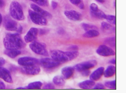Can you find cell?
Masks as SVG:
<instances>
[{
  "label": "cell",
  "mask_w": 126,
  "mask_h": 93,
  "mask_svg": "<svg viewBox=\"0 0 126 93\" xmlns=\"http://www.w3.org/2000/svg\"><path fill=\"white\" fill-rule=\"evenodd\" d=\"M3 44L6 49L19 50L25 46L19 33L7 34L3 39Z\"/></svg>",
  "instance_id": "6da1fadb"
},
{
  "label": "cell",
  "mask_w": 126,
  "mask_h": 93,
  "mask_svg": "<svg viewBox=\"0 0 126 93\" xmlns=\"http://www.w3.org/2000/svg\"><path fill=\"white\" fill-rule=\"evenodd\" d=\"M51 58L60 62H67L76 58L79 55L77 51H63L58 50H53L50 51Z\"/></svg>",
  "instance_id": "7a4b0ae2"
},
{
  "label": "cell",
  "mask_w": 126,
  "mask_h": 93,
  "mask_svg": "<svg viewBox=\"0 0 126 93\" xmlns=\"http://www.w3.org/2000/svg\"><path fill=\"white\" fill-rule=\"evenodd\" d=\"M10 14L13 19L17 21H23L25 19L23 9L21 4L17 1H12L10 7Z\"/></svg>",
  "instance_id": "3957f363"
},
{
  "label": "cell",
  "mask_w": 126,
  "mask_h": 93,
  "mask_svg": "<svg viewBox=\"0 0 126 93\" xmlns=\"http://www.w3.org/2000/svg\"><path fill=\"white\" fill-rule=\"evenodd\" d=\"M30 47L35 54L42 55V56H48V52L46 48V45L43 43L37 41H33L30 44Z\"/></svg>",
  "instance_id": "277c9868"
},
{
  "label": "cell",
  "mask_w": 126,
  "mask_h": 93,
  "mask_svg": "<svg viewBox=\"0 0 126 93\" xmlns=\"http://www.w3.org/2000/svg\"><path fill=\"white\" fill-rule=\"evenodd\" d=\"M4 26L6 29L8 31H17L18 33H21L22 31V26H18L16 22L9 17L4 18Z\"/></svg>",
  "instance_id": "5b68a950"
},
{
  "label": "cell",
  "mask_w": 126,
  "mask_h": 93,
  "mask_svg": "<svg viewBox=\"0 0 126 93\" xmlns=\"http://www.w3.org/2000/svg\"><path fill=\"white\" fill-rule=\"evenodd\" d=\"M28 13L30 17L34 23L39 25H46L47 21L46 18L43 15L39 14L35 11L32 10H29Z\"/></svg>",
  "instance_id": "8992f818"
},
{
  "label": "cell",
  "mask_w": 126,
  "mask_h": 93,
  "mask_svg": "<svg viewBox=\"0 0 126 93\" xmlns=\"http://www.w3.org/2000/svg\"><path fill=\"white\" fill-rule=\"evenodd\" d=\"M97 61L96 60H90L85 61L84 62L77 64L74 66V70H76L78 72H81L82 70H89L93 68L97 65Z\"/></svg>",
  "instance_id": "52a82bcc"
},
{
  "label": "cell",
  "mask_w": 126,
  "mask_h": 93,
  "mask_svg": "<svg viewBox=\"0 0 126 93\" xmlns=\"http://www.w3.org/2000/svg\"><path fill=\"white\" fill-rule=\"evenodd\" d=\"M39 63L44 68H48V69L57 67L61 64V62H60L50 58H42L40 60Z\"/></svg>",
  "instance_id": "ba28073f"
},
{
  "label": "cell",
  "mask_w": 126,
  "mask_h": 93,
  "mask_svg": "<svg viewBox=\"0 0 126 93\" xmlns=\"http://www.w3.org/2000/svg\"><path fill=\"white\" fill-rule=\"evenodd\" d=\"M21 72L24 74L28 75H37L40 72V68L37 65L23 66L21 68Z\"/></svg>",
  "instance_id": "9c48e42d"
},
{
  "label": "cell",
  "mask_w": 126,
  "mask_h": 93,
  "mask_svg": "<svg viewBox=\"0 0 126 93\" xmlns=\"http://www.w3.org/2000/svg\"><path fill=\"white\" fill-rule=\"evenodd\" d=\"M90 10L92 16L95 18L103 19H105L106 15L98 8V6L95 3H92L90 6Z\"/></svg>",
  "instance_id": "30bf717a"
},
{
  "label": "cell",
  "mask_w": 126,
  "mask_h": 93,
  "mask_svg": "<svg viewBox=\"0 0 126 93\" xmlns=\"http://www.w3.org/2000/svg\"><path fill=\"white\" fill-rule=\"evenodd\" d=\"M96 52L100 56L104 57L114 56L115 55V52L113 49L105 45H102L99 46L96 50Z\"/></svg>",
  "instance_id": "8fae6325"
},
{
  "label": "cell",
  "mask_w": 126,
  "mask_h": 93,
  "mask_svg": "<svg viewBox=\"0 0 126 93\" xmlns=\"http://www.w3.org/2000/svg\"><path fill=\"white\" fill-rule=\"evenodd\" d=\"M18 63L19 65L22 66H30L33 65H37L39 63L38 59L31 57H22L19 58L18 60Z\"/></svg>",
  "instance_id": "7c38bea8"
},
{
  "label": "cell",
  "mask_w": 126,
  "mask_h": 93,
  "mask_svg": "<svg viewBox=\"0 0 126 93\" xmlns=\"http://www.w3.org/2000/svg\"><path fill=\"white\" fill-rule=\"evenodd\" d=\"M39 30L36 28H31L24 36V40L26 43H32L37 39Z\"/></svg>",
  "instance_id": "4fadbf2b"
},
{
  "label": "cell",
  "mask_w": 126,
  "mask_h": 93,
  "mask_svg": "<svg viewBox=\"0 0 126 93\" xmlns=\"http://www.w3.org/2000/svg\"><path fill=\"white\" fill-rule=\"evenodd\" d=\"M64 14L69 19L73 21H79L81 19V14L74 10L65 11Z\"/></svg>",
  "instance_id": "5bb4252c"
},
{
  "label": "cell",
  "mask_w": 126,
  "mask_h": 93,
  "mask_svg": "<svg viewBox=\"0 0 126 93\" xmlns=\"http://www.w3.org/2000/svg\"><path fill=\"white\" fill-rule=\"evenodd\" d=\"M0 78L7 83H12L13 80L10 72L6 68L0 67Z\"/></svg>",
  "instance_id": "9a60e30c"
},
{
  "label": "cell",
  "mask_w": 126,
  "mask_h": 93,
  "mask_svg": "<svg viewBox=\"0 0 126 93\" xmlns=\"http://www.w3.org/2000/svg\"><path fill=\"white\" fill-rule=\"evenodd\" d=\"M31 7L34 11L39 13V14L43 15V16L45 18H51V17H52V15H51L50 13L48 12L46 10H44L43 9L40 8V7H39L38 5H37V4H35L34 3H32L31 4Z\"/></svg>",
  "instance_id": "2e32d148"
},
{
  "label": "cell",
  "mask_w": 126,
  "mask_h": 93,
  "mask_svg": "<svg viewBox=\"0 0 126 93\" xmlns=\"http://www.w3.org/2000/svg\"><path fill=\"white\" fill-rule=\"evenodd\" d=\"M104 70L105 68L102 67L97 68L96 70L92 73L90 76V80L93 81H98V79L101 78V77L103 74Z\"/></svg>",
  "instance_id": "e0dca14e"
},
{
  "label": "cell",
  "mask_w": 126,
  "mask_h": 93,
  "mask_svg": "<svg viewBox=\"0 0 126 93\" xmlns=\"http://www.w3.org/2000/svg\"><path fill=\"white\" fill-rule=\"evenodd\" d=\"M101 29L102 32L106 34H112L115 32V28L114 26L107 22H103L101 23Z\"/></svg>",
  "instance_id": "ac0fdd59"
},
{
  "label": "cell",
  "mask_w": 126,
  "mask_h": 93,
  "mask_svg": "<svg viewBox=\"0 0 126 93\" xmlns=\"http://www.w3.org/2000/svg\"><path fill=\"white\" fill-rule=\"evenodd\" d=\"M74 73V68L72 67H65L62 70V73L64 79H69L73 76Z\"/></svg>",
  "instance_id": "d6986e66"
},
{
  "label": "cell",
  "mask_w": 126,
  "mask_h": 93,
  "mask_svg": "<svg viewBox=\"0 0 126 93\" xmlns=\"http://www.w3.org/2000/svg\"><path fill=\"white\" fill-rule=\"evenodd\" d=\"M95 85L94 81L92 80H87L83 81L79 84V87L82 89H91Z\"/></svg>",
  "instance_id": "ffe728a7"
},
{
  "label": "cell",
  "mask_w": 126,
  "mask_h": 93,
  "mask_svg": "<svg viewBox=\"0 0 126 93\" xmlns=\"http://www.w3.org/2000/svg\"><path fill=\"white\" fill-rule=\"evenodd\" d=\"M4 53L10 58H15L21 54V51L17 49H6Z\"/></svg>",
  "instance_id": "44dd1931"
},
{
  "label": "cell",
  "mask_w": 126,
  "mask_h": 93,
  "mask_svg": "<svg viewBox=\"0 0 126 93\" xmlns=\"http://www.w3.org/2000/svg\"><path fill=\"white\" fill-rule=\"evenodd\" d=\"M116 73V67L114 66H108L106 70H104L103 74L106 78H110L113 76Z\"/></svg>",
  "instance_id": "7402d4cb"
},
{
  "label": "cell",
  "mask_w": 126,
  "mask_h": 93,
  "mask_svg": "<svg viewBox=\"0 0 126 93\" xmlns=\"http://www.w3.org/2000/svg\"><path fill=\"white\" fill-rule=\"evenodd\" d=\"M100 35V33L95 29H91L88 31H86V32L83 35V36L86 38H93V37H97Z\"/></svg>",
  "instance_id": "603a6c76"
},
{
  "label": "cell",
  "mask_w": 126,
  "mask_h": 93,
  "mask_svg": "<svg viewBox=\"0 0 126 93\" xmlns=\"http://www.w3.org/2000/svg\"><path fill=\"white\" fill-rule=\"evenodd\" d=\"M43 83L40 81H35L29 84L26 87V89H40Z\"/></svg>",
  "instance_id": "cb8c5ba5"
},
{
  "label": "cell",
  "mask_w": 126,
  "mask_h": 93,
  "mask_svg": "<svg viewBox=\"0 0 126 93\" xmlns=\"http://www.w3.org/2000/svg\"><path fill=\"white\" fill-rule=\"evenodd\" d=\"M53 81L54 83V84L59 86V87H62V86H64L65 84L64 78L62 76H57L54 77L53 79Z\"/></svg>",
  "instance_id": "d4e9b609"
},
{
  "label": "cell",
  "mask_w": 126,
  "mask_h": 93,
  "mask_svg": "<svg viewBox=\"0 0 126 93\" xmlns=\"http://www.w3.org/2000/svg\"><path fill=\"white\" fill-rule=\"evenodd\" d=\"M69 1L72 4H74L81 10L84 8V4L83 0H69Z\"/></svg>",
  "instance_id": "484cf974"
},
{
  "label": "cell",
  "mask_w": 126,
  "mask_h": 93,
  "mask_svg": "<svg viewBox=\"0 0 126 93\" xmlns=\"http://www.w3.org/2000/svg\"><path fill=\"white\" fill-rule=\"evenodd\" d=\"M105 87L110 89L115 90L116 89V81L114 80L113 81H106L105 83Z\"/></svg>",
  "instance_id": "4316f807"
},
{
  "label": "cell",
  "mask_w": 126,
  "mask_h": 93,
  "mask_svg": "<svg viewBox=\"0 0 126 93\" xmlns=\"http://www.w3.org/2000/svg\"><path fill=\"white\" fill-rule=\"evenodd\" d=\"M105 19H106L108 22H110V23L113 24V25H116V17L115 15H106V17Z\"/></svg>",
  "instance_id": "83f0119b"
},
{
  "label": "cell",
  "mask_w": 126,
  "mask_h": 93,
  "mask_svg": "<svg viewBox=\"0 0 126 93\" xmlns=\"http://www.w3.org/2000/svg\"><path fill=\"white\" fill-rule=\"evenodd\" d=\"M105 43L111 46L112 47H115L116 46V40L115 37H110L105 40Z\"/></svg>",
  "instance_id": "f1b7e54d"
},
{
  "label": "cell",
  "mask_w": 126,
  "mask_h": 93,
  "mask_svg": "<svg viewBox=\"0 0 126 93\" xmlns=\"http://www.w3.org/2000/svg\"><path fill=\"white\" fill-rule=\"evenodd\" d=\"M36 4L42 6H47L48 5V0H30Z\"/></svg>",
  "instance_id": "f546056e"
},
{
  "label": "cell",
  "mask_w": 126,
  "mask_h": 93,
  "mask_svg": "<svg viewBox=\"0 0 126 93\" xmlns=\"http://www.w3.org/2000/svg\"><path fill=\"white\" fill-rule=\"evenodd\" d=\"M82 26L84 29L86 31H88L89 30H91V29H97V27L95 26H94L93 25H91V24H86V23H82Z\"/></svg>",
  "instance_id": "4dcf8cb0"
},
{
  "label": "cell",
  "mask_w": 126,
  "mask_h": 93,
  "mask_svg": "<svg viewBox=\"0 0 126 93\" xmlns=\"http://www.w3.org/2000/svg\"><path fill=\"white\" fill-rule=\"evenodd\" d=\"M93 89L95 90H104L105 89V87L104 85L102 84L98 83L96 85H95Z\"/></svg>",
  "instance_id": "1f68e13d"
},
{
  "label": "cell",
  "mask_w": 126,
  "mask_h": 93,
  "mask_svg": "<svg viewBox=\"0 0 126 93\" xmlns=\"http://www.w3.org/2000/svg\"><path fill=\"white\" fill-rule=\"evenodd\" d=\"M43 89H54L55 87L52 83H48L43 87Z\"/></svg>",
  "instance_id": "d6a6232c"
},
{
  "label": "cell",
  "mask_w": 126,
  "mask_h": 93,
  "mask_svg": "<svg viewBox=\"0 0 126 93\" xmlns=\"http://www.w3.org/2000/svg\"><path fill=\"white\" fill-rule=\"evenodd\" d=\"M81 72L82 75H83V76H88L90 74V71L89 70H82V71H81Z\"/></svg>",
  "instance_id": "836d02e7"
},
{
  "label": "cell",
  "mask_w": 126,
  "mask_h": 93,
  "mask_svg": "<svg viewBox=\"0 0 126 93\" xmlns=\"http://www.w3.org/2000/svg\"><path fill=\"white\" fill-rule=\"evenodd\" d=\"M51 6H52V8L53 9L57 8V6H58V3L57 2L52 1V2H51Z\"/></svg>",
  "instance_id": "e575fe53"
},
{
  "label": "cell",
  "mask_w": 126,
  "mask_h": 93,
  "mask_svg": "<svg viewBox=\"0 0 126 93\" xmlns=\"http://www.w3.org/2000/svg\"><path fill=\"white\" fill-rule=\"evenodd\" d=\"M5 63V60L2 57H0V67H2Z\"/></svg>",
  "instance_id": "d590c367"
},
{
  "label": "cell",
  "mask_w": 126,
  "mask_h": 93,
  "mask_svg": "<svg viewBox=\"0 0 126 93\" xmlns=\"http://www.w3.org/2000/svg\"><path fill=\"white\" fill-rule=\"evenodd\" d=\"M5 89V84L0 81V89Z\"/></svg>",
  "instance_id": "8d00e7d4"
},
{
  "label": "cell",
  "mask_w": 126,
  "mask_h": 93,
  "mask_svg": "<svg viewBox=\"0 0 126 93\" xmlns=\"http://www.w3.org/2000/svg\"><path fill=\"white\" fill-rule=\"evenodd\" d=\"M109 63H111V64H114V65H115L116 63V59H111V61H109Z\"/></svg>",
  "instance_id": "74e56055"
},
{
  "label": "cell",
  "mask_w": 126,
  "mask_h": 93,
  "mask_svg": "<svg viewBox=\"0 0 126 93\" xmlns=\"http://www.w3.org/2000/svg\"><path fill=\"white\" fill-rule=\"evenodd\" d=\"M4 4L3 0H0V7H2L4 6Z\"/></svg>",
  "instance_id": "f35d334b"
},
{
  "label": "cell",
  "mask_w": 126,
  "mask_h": 93,
  "mask_svg": "<svg viewBox=\"0 0 126 93\" xmlns=\"http://www.w3.org/2000/svg\"><path fill=\"white\" fill-rule=\"evenodd\" d=\"M96 1L99 2V3H104V2H105V0H96Z\"/></svg>",
  "instance_id": "ab89813d"
},
{
  "label": "cell",
  "mask_w": 126,
  "mask_h": 93,
  "mask_svg": "<svg viewBox=\"0 0 126 93\" xmlns=\"http://www.w3.org/2000/svg\"><path fill=\"white\" fill-rule=\"evenodd\" d=\"M2 20H3V18H2V16L1 13H0V25H1L2 22Z\"/></svg>",
  "instance_id": "60d3db41"
},
{
  "label": "cell",
  "mask_w": 126,
  "mask_h": 93,
  "mask_svg": "<svg viewBox=\"0 0 126 93\" xmlns=\"http://www.w3.org/2000/svg\"><path fill=\"white\" fill-rule=\"evenodd\" d=\"M17 89H26V87H19L17 88Z\"/></svg>",
  "instance_id": "b9f144b4"
}]
</instances>
